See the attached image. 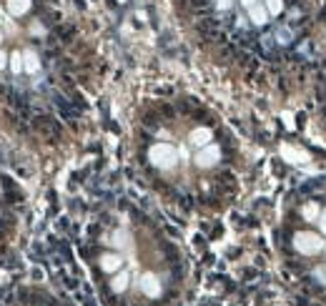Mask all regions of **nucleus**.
<instances>
[{
  "label": "nucleus",
  "instance_id": "7",
  "mask_svg": "<svg viewBox=\"0 0 326 306\" xmlns=\"http://www.w3.org/2000/svg\"><path fill=\"white\" fill-rule=\"evenodd\" d=\"M121 266H123V258L118 256V254H103L100 256V269L106 271V274H115Z\"/></svg>",
  "mask_w": 326,
  "mask_h": 306
},
{
  "label": "nucleus",
  "instance_id": "14",
  "mask_svg": "<svg viewBox=\"0 0 326 306\" xmlns=\"http://www.w3.org/2000/svg\"><path fill=\"white\" fill-rule=\"evenodd\" d=\"M10 68L16 70V73L23 70V53H13V55H10Z\"/></svg>",
  "mask_w": 326,
  "mask_h": 306
},
{
  "label": "nucleus",
  "instance_id": "15",
  "mask_svg": "<svg viewBox=\"0 0 326 306\" xmlns=\"http://www.w3.org/2000/svg\"><path fill=\"white\" fill-rule=\"evenodd\" d=\"M231 3H233V0H216V8H218V10H228Z\"/></svg>",
  "mask_w": 326,
  "mask_h": 306
},
{
  "label": "nucleus",
  "instance_id": "6",
  "mask_svg": "<svg viewBox=\"0 0 326 306\" xmlns=\"http://www.w3.org/2000/svg\"><path fill=\"white\" fill-rule=\"evenodd\" d=\"M248 10V18H251V23L254 25H266L269 23V10H266V5H261V3H256V5H251V8H246Z\"/></svg>",
  "mask_w": 326,
  "mask_h": 306
},
{
  "label": "nucleus",
  "instance_id": "4",
  "mask_svg": "<svg viewBox=\"0 0 326 306\" xmlns=\"http://www.w3.org/2000/svg\"><path fill=\"white\" fill-rule=\"evenodd\" d=\"M211 141H213L211 128H194V130H191V136H188V143L196 145V148H203V145H209Z\"/></svg>",
  "mask_w": 326,
  "mask_h": 306
},
{
  "label": "nucleus",
  "instance_id": "10",
  "mask_svg": "<svg viewBox=\"0 0 326 306\" xmlns=\"http://www.w3.org/2000/svg\"><path fill=\"white\" fill-rule=\"evenodd\" d=\"M274 38L281 43V46H289V43L293 40V33H291V28H286V25H278V28H276V33H274Z\"/></svg>",
  "mask_w": 326,
  "mask_h": 306
},
{
  "label": "nucleus",
  "instance_id": "12",
  "mask_svg": "<svg viewBox=\"0 0 326 306\" xmlns=\"http://www.w3.org/2000/svg\"><path fill=\"white\" fill-rule=\"evenodd\" d=\"M319 206H316V201H309L306 206H304V218L306 221H316V216H319Z\"/></svg>",
  "mask_w": 326,
  "mask_h": 306
},
{
  "label": "nucleus",
  "instance_id": "1",
  "mask_svg": "<svg viewBox=\"0 0 326 306\" xmlns=\"http://www.w3.org/2000/svg\"><path fill=\"white\" fill-rule=\"evenodd\" d=\"M148 161L156 168H173L176 161H179V151L171 143H156L148 148Z\"/></svg>",
  "mask_w": 326,
  "mask_h": 306
},
{
  "label": "nucleus",
  "instance_id": "2",
  "mask_svg": "<svg viewBox=\"0 0 326 306\" xmlns=\"http://www.w3.org/2000/svg\"><path fill=\"white\" fill-rule=\"evenodd\" d=\"M293 249L299 254H304V256H311V254H319L324 249V241H321V236L311 234V231H296Z\"/></svg>",
  "mask_w": 326,
  "mask_h": 306
},
{
  "label": "nucleus",
  "instance_id": "17",
  "mask_svg": "<svg viewBox=\"0 0 326 306\" xmlns=\"http://www.w3.org/2000/svg\"><path fill=\"white\" fill-rule=\"evenodd\" d=\"M316 276L321 279V284H326V266L324 269H316Z\"/></svg>",
  "mask_w": 326,
  "mask_h": 306
},
{
  "label": "nucleus",
  "instance_id": "19",
  "mask_svg": "<svg viewBox=\"0 0 326 306\" xmlns=\"http://www.w3.org/2000/svg\"><path fill=\"white\" fill-rule=\"evenodd\" d=\"M241 3H244L246 8H251V5H256V3H259V0H241Z\"/></svg>",
  "mask_w": 326,
  "mask_h": 306
},
{
  "label": "nucleus",
  "instance_id": "11",
  "mask_svg": "<svg viewBox=\"0 0 326 306\" xmlns=\"http://www.w3.org/2000/svg\"><path fill=\"white\" fill-rule=\"evenodd\" d=\"M111 289L115 291V294H121V291H126V289H128V274H126V271H121L118 276H113Z\"/></svg>",
  "mask_w": 326,
  "mask_h": 306
},
{
  "label": "nucleus",
  "instance_id": "16",
  "mask_svg": "<svg viewBox=\"0 0 326 306\" xmlns=\"http://www.w3.org/2000/svg\"><path fill=\"white\" fill-rule=\"evenodd\" d=\"M319 226H321V231L326 234V211H321V213H319Z\"/></svg>",
  "mask_w": 326,
  "mask_h": 306
},
{
  "label": "nucleus",
  "instance_id": "13",
  "mask_svg": "<svg viewBox=\"0 0 326 306\" xmlns=\"http://www.w3.org/2000/svg\"><path fill=\"white\" fill-rule=\"evenodd\" d=\"M266 10H269V16H281V10H284V0H266Z\"/></svg>",
  "mask_w": 326,
  "mask_h": 306
},
{
  "label": "nucleus",
  "instance_id": "9",
  "mask_svg": "<svg viewBox=\"0 0 326 306\" xmlns=\"http://www.w3.org/2000/svg\"><path fill=\"white\" fill-rule=\"evenodd\" d=\"M31 10V0H8V13L10 16H25Z\"/></svg>",
  "mask_w": 326,
  "mask_h": 306
},
{
  "label": "nucleus",
  "instance_id": "20",
  "mask_svg": "<svg viewBox=\"0 0 326 306\" xmlns=\"http://www.w3.org/2000/svg\"><path fill=\"white\" fill-rule=\"evenodd\" d=\"M0 43H3V31H0Z\"/></svg>",
  "mask_w": 326,
  "mask_h": 306
},
{
  "label": "nucleus",
  "instance_id": "5",
  "mask_svg": "<svg viewBox=\"0 0 326 306\" xmlns=\"http://www.w3.org/2000/svg\"><path fill=\"white\" fill-rule=\"evenodd\" d=\"M141 291H143L146 296H151V299L161 296V284H158V279H156V274H143V279H141Z\"/></svg>",
  "mask_w": 326,
  "mask_h": 306
},
{
  "label": "nucleus",
  "instance_id": "3",
  "mask_svg": "<svg viewBox=\"0 0 326 306\" xmlns=\"http://www.w3.org/2000/svg\"><path fill=\"white\" fill-rule=\"evenodd\" d=\"M218 158H221V148L216 143H209V145H203V148L196 153V166L198 168H211V166H216L218 163Z\"/></svg>",
  "mask_w": 326,
  "mask_h": 306
},
{
  "label": "nucleus",
  "instance_id": "18",
  "mask_svg": "<svg viewBox=\"0 0 326 306\" xmlns=\"http://www.w3.org/2000/svg\"><path fill=\"white\" fill-rule=\"evenodd\" d=\"M5 61H8V55H5L3 50H0V68H5Z\"/></svg>",
  "mask_w": 326,
  "mask_h": 306
},
{
  "label": "nucleus",
  "instance_id": "8",
  "mask_svg": "<svg viewBox=\"0 0 326 306\" xmlns=\"http://www.w3.org/2000/svg\"><path fill=\"white\" fill-rule=\"evenodd\" d=\"M23 70H28L31 76L40 70V61H38V55H35L33 50H25V53H23Z\"/></svg>",
  "mask_w": 326,
  "mask_h": 306
}]
</instances>
